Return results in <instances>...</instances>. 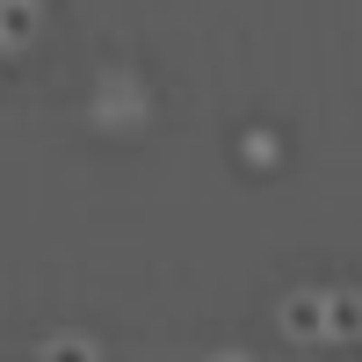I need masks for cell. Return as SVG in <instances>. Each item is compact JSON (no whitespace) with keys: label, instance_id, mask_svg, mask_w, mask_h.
<instances>
[{"label":"cell","instance_id":"1","mask_svg":"<svg viewBox=\"0 0 362 362\" xmlns=\"http://www.w3.org/2000/svg\"><path fill=\"white\" fill-rule=\"evenodd\" d=\"M283 334L290 341H326V305L319 297H290L283 305Z\"/></svg>","mask_w":362,"mask_h":362},{"label":"cell","instance_id":"2","mask_svg":"<svg viewBox=\"0 0 362 362\" xmlns=\"http://www.w3.org/2000/svg\"><path fill=\"white\" fill-rule=\"evenodd\" d=\"M319 305H326V341H355L362 334V305H355L348 290L341 297H319Z\"/></svg>","mask_w":362,"mask_h":362},{"label":"cell","instance_id":"3","mask_svg":"<svg viewBox=\"0 0 362 362\" xmlns=\"http://www.w3.org/2000/svg\"><path fill=\"white\" fill-rule=\"evenodd\" d=\"M37 37V8H29V0H0V44H29Z\"/></svg>","mask_w":362,"mask_h":362},{"label":"cell","instance_id":"4","mask_svg":"<svg viewBox=\"0 0 362 362\" xmlns=\"http://www.w3.org/2000/svg\"><path fill=\"white\" fill-rule=\"evenodd\" d=\"M0 51H8V44H0Z\"/></svg>","mask_w":362,"mask_h":362}]
</instances>
